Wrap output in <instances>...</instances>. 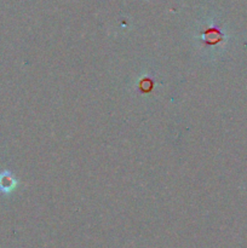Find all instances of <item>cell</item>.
I'll return each mask as SVG.
<instances>
[{"label":"cell","instance_id":"obj_1","mask_svg":"<svg viewBox=\"0 0 247 248\" xmlns=\"http://www.w3.org/2000/svg\"><path fill=\"white\" fill-rule=\"evenodd\" d=\"M17 181L14 174L9 171L0 172V193L9 194L16 188Z\"/></svg>","mask_w":247,"mask_h":248}]
</instances>
